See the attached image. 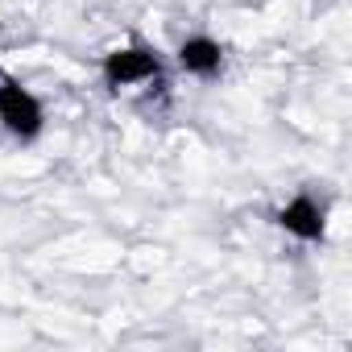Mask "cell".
Here are the masks:
<instances>
[{"instance_id":"cell-3","label":"cell","mask_w":352,"mask_h":352,"mask_svg":"<svg viewBox=\"0 0 352 352\" xmlns=\"http://www.w3.org/2000/svg\"><path fill=\"white\" fill-rule=\"evenodd\" d=\"M274 224H278L286 236L302 241V245H323V236H327V208H323V199H315L311 191H294V195L274 212Z\"/></svg>"},{"instance_id":"cell-1","label":"cell","mask_w":352,"mask_h":352,"mask_svg":"<svg viewBox=\"0 0 352 352\" xmlns=\"http://www.w3.org/2000/svg\"><path fill=\"white\" fill-rule=\"evenodd\" d=\"M166 71L162 54L145 42V38H129L112 50L100 54V79L104 87L112 91H129V87H145V83H157Z\"/></svg>"},{"instance_id":"cell-2","label":"cell","mask_w":352,"mask_h":352,"mask_svg":"<svg viewBox=\"0 0 352 352\" xmlns=\"http://www.w3.org/2000/svg\"><path fill=\"white\" fill-rule=\"evenodd\" d=\"M0 129H5L13 141L30 145L46 133V108L42 100L9 71H0Z\"/></svg>"},{"instance_id":"cell-4","label":"cell","mask_w":352,"mask_h":352,"mask_svg":"<svg viewBox=\"0 0 352 352\" xmlns=\"http://www.w3.org/2000/svg\"><path fill=\"white\" fill-rule=\"evenodd\" d=\"M179 67L195 79H220L224 75V46L212 34H187L179 42Z\"/></svg>"}]
</instances>
